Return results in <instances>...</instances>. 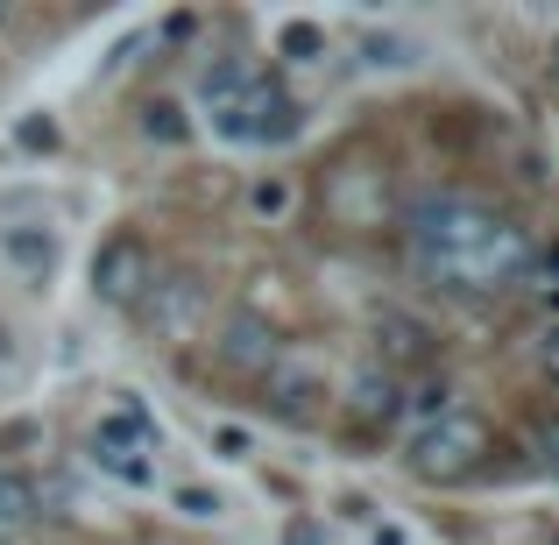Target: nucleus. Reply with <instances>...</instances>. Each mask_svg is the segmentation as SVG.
Wrapping results in <instances>:
<instances>
[{
    "label": "nucleus",
    "instance_id": "1a4fd4ad",
    "mask_svg": "<svg viewBox=\"0 0 559 545\" xmlns=\"http://www.w3.org/2000/svg\"><path fill=\"white\" fill-rule=\"evenodd\" d=\"M248 85H255V71H248L241 57H213V64L199 71V107L213 114V128H219V135L234 128V114H241Z\"/></svg>",
    "mask_w": 559,
    "mask_h": 545
},
{
    "label": "nucleus",
    "instance_id": "0eeeda50",
    "mask_svg": "<svg viewBox=\"0 0 559 545\" xmlns=\"http://www.w3.org/2000/svg\"><path fill=\"white\" fill-rule=\"evenodd\" d=\"M213 355H219V368H234V376H270V368L284 362V341H276V327H270V319L234 312L227 327H219Z\"/></svg>",
    "mask_w": 559,
    "mask_h": 545
},
{
    "label": "nucleus",
    "instance_id": "4468645a",
    "mask_svg": "<svg viewBox=\"0 0 559 545\" xmlns=\"http://www.w3.org/2000/svg\"><path fill=\"white\" fill-rule=\"evenodd\" d=\"M142 135H150V142H170V150H178V142L191 135L185 107H178V99H150V107H142Z\"/></svg>",
    "mask_w": 559,
    "mask_h": 545
},
{
    "label": "nucleus",
    "instance_id": "f257e3e1",
    "mask_svg": "<svg viewBox=\"0 0 559 545\" xmlns=\"http://www.w3.org/2000/svg\"><path fill=\"white\" fill-rule=\"evenodd\" d=\"M404 256L439 291L489 298V291H510L532 270V234L475 191H425L404 213Z\"/></svg>",
    "mask_w": 559,
    "mask_h": 545
},
{
    "label": "nucleus",
    "instance_id": "aec40b11",
    "mask_svg": "<svg viewBox=\"0 0 559 545\" xmlns=\"http://www.w3.org/2000/svg\"><path fill=\"white\" fill-rule=\"evenodd\" d=\"M22 150H57V121H22Z\"/></svg>",
    "mask_w": 559,
    "mask_h": 545
},
{
    "label": "nucleus",
    "instance_id": "ddd939ff",
    "mask_svg": "<svg viewBox=\"0 0 559 545\" xmlns=\"http://www.w3.org/2000/svg\"><path fill=\"white\" fill-rule=\"evenodd\" d=\"M276 50H284L290 64H319V57H326V28L319 22H284L276 28Z\"/></svg>",
    "mask_w": 559,
    "mask_h": 545
},
{
    "label": "nucleus",
    "instance_id": "dca6fc26",
    "mask_svg": "<svg viewBox=\"0 0 559 545\" xmlns=\"http://www.w3.org/2000/svg\"><path fill=\"white\" fill-rule=\"evenodd\" d=\"M361 50H369V64H376V71H382V64H390V71H404L411 57H418V50H411L404 36H369V43H361Z\"/></svg>",
    "mask_w": 559,
    "mask_h": 545
},
{
    "label": "nucleus",
    "instance_id": "412c9836",
    "mask_svg": "<svg viewBox=\"0 0 559 545\" xmlns=\"http://www.w3.org/2000/svg\"><path fill=\"white\" fill-rule=\"evenodd\" d=\"M538 362H546V376H552V382H559V327H552V333H546V341H538Z\"/></svg>",
    "mask_w": 559,
    "mask_h": 545
},
{
    "label": "nucleus",
    "instance_id": "20e7f679",
    "mask_svg": "<svg viewBox=\"0 0 559 545\" xmlns=\"http://www.w3.org/2000/svg\"><path fill=\"white\" fill-rule=\"evenodd\" d=\"M156 284V256L142 234H114V241H99L93 256V298L114 305V312H128V305H142V291Z\"/></svg>",
    "mask_w": 559,
    "mask_h": 545
},
{
    "label": "nucleus",
    "instance_id": "a878e982",
    "mask_svg": "<svg viewBox=\"0 0 559 545\" xmlns=\"http://www.w3.org/2000/svg\"><path fill=\"white\" fill-rule=\"evenodd\" d=\"M552 57H559V43H552Z\"/></svg>",
    "mask_w": 559,
    "mask_h": 545
},
{
    "label": "nucleus",
    "instance_id": "393cba45",
    "mask_svg": "<svg viewBox=\"0 0 559 545\" xmlns=\"http://www.w3.org/2000/svg\"><path fill=\"white\" fill-rule=\"evenodd\" d=\"M0 22H8V8H0Z\"/></svg>",
    "mask_w": 559,
    "mask_h": 545
},
{
    "label": "nucleus",
    "instance_id": "4be33fe9",
    "mask_svg": "<svg viewBox=\"0 0 559 545\" xmlns=\"http://www.w3.org/2000/svg\"><path fill=\"white\" fill-rule=\"evenodd\" d=\"M546 461L559 467V425H546Z\"/></svg>",
    "mask_w": 559,
    "mask_h": 545
},
{
    "label": "nucleus",
    "instance_id": "9d476101",
    "mask_svg": "<svg viewBox=\"0 0 559 545\" xmlns=\"http://www.w3.org/2000/svg\"><path fill=\"white\" fill-rule=\"evenodd\" d=\"M262 390H270V404L284 411V418H312V404L326 396V382H319L312 368H298V362H276L270 376H262Z\"/></svg>",
    "mask_w": 559,
    "mask_h": 545
},
{
    "label": "nucleus",
    "instance_id": "b1692460",
    "mask_svg": "<svg viewBox=\"0 0 559 545\" xmlns=\"http://www.w3.org/2000/svg\"><path fill=\"white\" fill-rule=\"evenodd\" d=\"M0 362H8V327H0Z\"/></svg>",
    "mask_w": 559,
    "mask_h": 545
},
{
    "label": "nucleus",
    "instance_id": "2eb2a0df",
    "mask_svg": "<svg viewBox=\"0 0 559 545\" xmlns=\"http://www.w3.org/2000/svg\"><path fill=\"white\" fill-rule=\"evenodd\" d=\"M248 205H255L262 220H284V213H290V185H284V178H262L255 191H248Z\"/></svg>",
    "mask_w": 559,
    "mask_h": 545
},
{
    "label": "nucleus",
    "instance_id": "9b49d317",
    "mask_svg": "<svg viewBox=\"0 0 559 545\" xmlns=\"http://www.w3.org/2000/svg\"><path fill=\"white\" fill-rule=\"evenodd\" d=\"M396 411H404V390H396V376H390V368H382V376L369 368V376L355 382V418H361V425H390Z\"/></svg>",
    "mask_w": 559,
    "mask_h": 545
},
{
    "label": "nucleus",
    "instance_id": "39448f33",
    "mask_svg": "<svg viewBox=\"0 0 559 545\" xmlns=\"http://www.w3.org/2000/svg\"><path fill=\"white\" fill-rule=\"evenodd\" d=\"M199 312H205V284L191 270L156 276V284L142 291V319H150L156 341H191V333H199Z\"/></svg>",
    "mask_w": 559,
    "mask_h": 545
},
{
    "label": "nucleus",
    "instance_id": "bb28decb",
    "mask_svg": "<svg viewBox=\"0 0 559 545\" xmlns=\"http://www.w3.org/2000/svg\"><path fill=\"white\" fill-rule=\"evenodd\" d=\"M552 545H559V532H552Z\"/></svg>",
    "mask_w": 559,
    "mask_h": 545
},
{
    "label": "nucleus",
    "instance_id": "5701e85b",
    "mask_svg": "<svg viewBox=\"0 0 559 545\" xmlns=\"http://www.w3.org/2000/svg\"><path fill=\"white\" fill-rule=\"evenodd\" d=\"M376 545H404V532H396V524H382V532H376Z\"/></svg>",
    "mask_w": 559,
    "mask_h": 545
},
{
    "label": "nucleus",
    "instance_id": "f3484780",
    "mask_svg": "<svg viewBox=\"0 0 559 545\" xmlns=\"http://www.w3.org/2000/svg\"><path fill=\"white\" fill-rule=\"evenodd\" d=\"M376 333H390V355H418L425 347V327H411V319H376Z\"/></svg>",
    "mask_w": 559,
    "mask_h": 545
},
{
    "label": "nucleus",
    "instance_id": "6ab92c4d",
    "mask_svg": "<svg viewBox=\"0 0 559 545\" xmlns=\"http://www.w3.org/2000/svg\"><path fill=\"white\" fill-rule=\"evenodd\" d=\"M213 447L227 453V461H248V433H241V425H219V433H213Z\"/></svg>",
    "mask_w": 559,
    "mask_h": 545
},
{
    "label": "nucleus",
    "instance_id": "a211bd4d",
    "mask_svg": "<svg viewBox=\"0 0 559 545\" xmlns=\"http://www.w3.org/2000/svg\"><path fill=\"white\" fill-rule=\"evenodd\" d=\"M178 510H185V518H219V496H205V489H178Z\"/></svg>",
    "mask_w": 559,
    "mask_h": 545
},
{
    "label": "nucleus",
    "instance_id": "f03ea898",
    "mask_svg": "<svg viewBox=\"0 0 559 545\" xmlns=\"http://www.w3.org/2000/svg\"><path fill=\"white\" fill-rule=\"evenodd\" d=\"M93 467H107L114 482H128V489H150L156 482V453H164V425L150 418V404L142 396H114L107 411L93 418Z\"/></svg>",
    "mask_w": 559,
    "mask_h": 545
},
{
    "label": "nucleus",
    "instance_id": "6e6552de",
    "mask_svg": "<svg viewBox=\"0 0 559 545\" xmlns=\"http://www.w3.org/2000/svg\"><path fill=\"white\" fill-rule=\"evenodd\" d=\"M0 262H8L14 276H28V284H43V276L57 270V227H43V220H8V227H0Z\"/></svg>",
    "mask_w": 559,
    "mask_h": 545
},
{
    "label": "nucleus",
    "instance_id": "423d86ee",
    "mask_svg": "<svg viewBox=\"0 0 559 545\" xmlns=\"http://www.w3.org/2000/svg\"><path fill=\"white\" fill-rule=\"evenodd\" d=\"M305 128V107L284 93V85H248V99H241V114H234V128H227V142H290Z\"/></svg>",
    "mask_w": 559,
    "mask_h": 545
},
{
    "label": "nucleus",
    "instance_id": "f8f14e48",
    "mask_svg": "<svg viewBox=\"0 0 559 545\" xmlns=\"http://www.w3.org/2000/svg\"><path fill=\"white\" fill-rule=\"evenodd\" d=\"M28 524H36V482L0 475V538H22Z\"/></svg>",
    "mask_w": 559,
    "mask_h": 545
},
{
    "label": "nucleus",
    "instance_id": "7ed1b4c3",
    "mask_svg": "<svg viewBox=\"0 0 559 545\" xmlns=\"http://www.w3.org/2000/svg\"><path fill=\"white\" fill-rule=\"evenodd\" d=\"M481 453H489V425L467 418V411H447V418H432L418 439H411V475L425 482H461L481 467Z\"/></svg>",
    "mask_w": 559,
    "mask_h": 545
}]
</instances>
